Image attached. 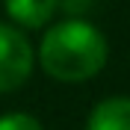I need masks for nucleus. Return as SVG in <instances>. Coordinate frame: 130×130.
Here are the masks:
<instances>
[{
    "label": "nucleus",
    "mask_w": 130,
    "mask_h": 130,
    "mask_svg": "<svg viewBox=\"0 0 130 130\" xmlns=\"http://www.w3.org/2000/svg\"><path fill=\"white\" fill-rule=\"evenodd\" d=\"M0 130H41V124L27 112H6L0 115Z\"/></svg>",
    "instance_id": "obj_5"
},
{
    "label": "nucleus",
    "mask_w": 130,
    "mask_h": 130,
    "mask_svg": "<svg viewBox=\"0 0 130 130\" xmlns=\"http://www.w3.org/2000/svg\"><path fill=\"white\" fill-rule=\"evenodd\" d=\"M106 39L95 24L83 18H65L44 32L39 62L59 83H83L106 65Z\"/></svg>",
    "instance_id": "obj_1"
},
{
    "label": "nucleus",
    "mask_w": 130,
    "mask_h": 130,
    "mask_svg": "<svg viewBox=\"0 0 130 130\" xmlns=\"http://www.w3.org/2000/svg\"><path fill=\"white\" fill-rule=\"evenodd\" d=\"M86 130H130V98H106L89 112Z\"/></svg>",
    "instance_id": "obj_3"
},
{
    "label": "nucleus",
    "mask_w": 130,
    "mask_h": 130,
    "mask_svg": "<svg viewBox=\"0 0 130 130\" xmlns=\"http://www.w3.org/2000/svg\"><path fill=\"white\" fill-rule=\"evenodd\" d=\"M95 0H56V9H62L68 18H83L86 12H92Z\"/></svg>",
    "instance_id": "obj_6"
},
{
    "label": "nucleus",
    "mask_w": 130,
    "mask_h": 130,
    "mask_svg": "<svg viewBox=\"0 0 130 130\" xmlns=\"http://www.w3.org/2000/svg\"><path fill=\"white\" fill-rule=\"evenodd\" d=\"M9 18L24 30H41L56 12V0H3Z\"/></svg>",
    "instance_id": "obj_4"
},
{
    "label": "nucleus",
    "mask_w": 130,
    "mask_h": 130,
    "mask_svg": "<svg viewBox=\"0 0 130 130\" xmlns=\"http://www.w3.org/2000/svg\"><path fill=\"white\" fill-rule=\"evenodd\" d=\"M36 53L32 44L18 27H9L0 21V95L18 92L30 80Z\"/></svg>",
    "instance_id": "obj_2"
}]
</instances>
